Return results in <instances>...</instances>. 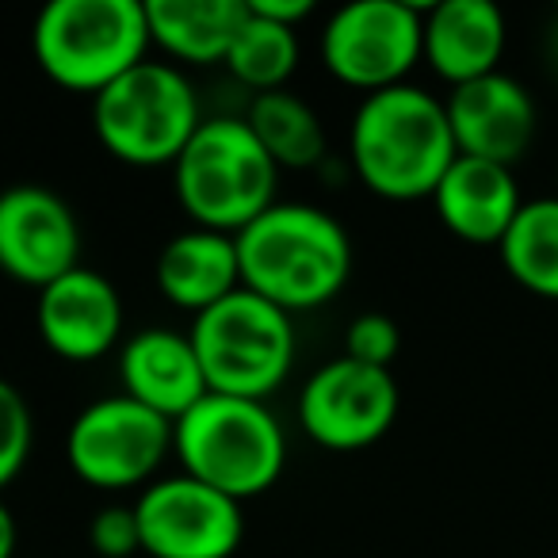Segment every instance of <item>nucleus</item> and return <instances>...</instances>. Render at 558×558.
Returning <instances> with one entry per match:
<instances>
[{
  "mask_svg": "<svg viewBox=\"0 0 558 558\" xmlns=\"http://www.w3.org/2000/svg\"><path fill=\"white\" fill-rule=\"evenodd\" d=\"M172 184L180 207L199 230L238 238L248 222L276 207L279 165L256 142L245 119L215 116L203 119L177 157Z\"/></svg>",
  "mask_w": 558,
  "mask_h": 558,
  "instance_id": "7ed1b4c3",
  "label": "nucleus"
},
{
  "mask_svg": "<svg viewBox=\"0 0 558 558\" xmlns=\"http://www.w3.org/2000/svg\"><path fill=\"white\" fill-rule=\"evenodd\" d=\"M172 451L184 474L233 501H248L279 482L288 436L268 402L207 395L172 425Z\"/></svg>",
  "mask_w": 558,
  "mask_h": 558,
  "instance_id": "20e7f679",
  "label": "nucleus"
},
{
  "mask_svg": "<svg viewBox=\"0 0 558 558\" xmlns=\"http://www.w3.org/2000/svg\"><path fill=\"white\" fill-rule=\"evenodd\" d=\"M241 288L288 314L333 303L349 283L352 241L329 210L276 203L238 233Z\"/></svg>",
  "mask_w": 558,
  "mask_h": 558,
  "instance_id": "f257e3e1",
  "label": "nucleus"
},
{
  "mask_svg": "<svg viewBox=\"0 0 558 558\" xmlns=\"http://www.w3.org/2000/svg\"><path fill=\"white\" fill-rule=\"evenodd\" d=\"M497 248L512 283L558 303V195L527 199Z\"/></svg>",
  "mask_w": 558,
  "mask_h": 558,
  "instance_id": "412c9836",
  "label": "nucleus"
},
{
  "mask_svg": "<svg viewBox=\"0 0 558 558\" xmlns=\"http://www.w3.org/2000/svg\"><path fill=\"white\" fill-rule=\"evenodd\" d=\"M81 226L70 203L43 184L0 192V271L24 288H50L81 268Z\"/></svg>",
  "mask_w": 558,
  "mask_h": 558,
  "instance_id": "f8f14e48",
  "label": "nucleus"
},
{
  "mask_svg": "<svg viewBox=\"0 0 558 558\" xmlns=\"http://www.w3.org/2000/svg\"><path fill=\"white\" fill-rule=\"evenodd\" d=\"M0 558H16V517L0 501Z\"/></svg>",
  "mask_w": 558,
  "mask_h": 558,
  "instance_id": "bb28decb",
  "label": "nucleus"
},
{
  "mask_svg": "<svg viewBox=\"0 0 558 558\" xmlns=\"http://www.w3.org/2000/svg\"><path fill=\"white\" fill-rule=\"evenodd\" d=\"M245 16V0H146L149 39L184 65H222Z\"/></svg>",
  "mask_w": 558,
  "mask_h": 558,
  "instance_id": "6ab92c4d",
  "label": "nucleus"
},
{
  "mask_svg": "<svg viewBox=\"0 0 558 558\" xmlns=\"http://www.w3.org/2000/svg\"><path fill=\"white\" fill-rule=\"evenodd\" d=\"M134 517L149 558H233L245 539L241 501L184 471L149 482L134 501Z\"/></svg>",
  "mask_w": 558,
  "mask_h": 558,
  "instance_id": "9d476101",
  "label": "nucleus"
},
{
  "mask_svg": "<svg viewBox=\"0 0 558 558\" xmlns=\"http://www.w3.org/2000/svg\"><path fill=\"white\" fill-rule=\"evenodd\" d=\"M172 451V421L116 395L85 405L65 436L73 474L93 489H134Z\"/></svg>",
  "mask_w": 558,
  "mask_h": 558,
  "instance_id": "1a4fd4ad",
  "label": "nucleus"
},
{
  "mask_svg": "<svg viewBox=\"0 0 558 558\" xmlns=\"http://www.w3.org/2000/svg\"><path fill=\"white\" fill-rule=\"evenodd\" d=\"M402 390L395 372L367 367L349 356L322 364L299 398V425L329 451H360L395 428Z\"/></svg>",
  "mask_w": 558,
  "mask_h": 558,
  "instance_id": "9b49d317",
  "label": "nucleus"
},
{
  "mask_svg": "<svg viewBox=\"0 0 558 558\" xmlns=\"http://www.w3.org/2000/svg\"><path fill=\"white\" fill-rule=\"evenodd\" d=\"M433 207L459 241L501 245L524 199H520L512 169L478 161V157H456L451 169L444 172L440 187L433 192Z\"/></svg>",
  "mask_w": 558,
  "mask_h": 558,
  "instance_id": "f3484780",
  "label": "nucleus"
},
{
  "mask_svg": "<svg viewBox=\"0 0 558 558\" xmlns=\"http://www.w3.org/2000/svg\"><path fill=\"white\" fill-rule=\"evenodd\" d=\"M146 0H54L32 32L35 62L54 85L100 96L146 62Z\"/></svg>",
  "mask_w": 558,
  "mask_h": 558,
  "instance_id": "39448f33",
  "label": "nucleus"
},
{
  "mask_svg": "<svg viewBox=\"0 0 558 558\" xmlns=\"http://www.w3.org/2000/svg\"><path fill=\"white\" fill-rule=\"evenodd\" d=\"M509 27L494 0H440L425 9V62L451 88L501 73Z\"/></svg>",
  "mask_w": 558,
  "mask_h": 558,
  "instance_id": "dca6fc26",
  "label": "nucleus"
},
{
  "mask_svg": "<svg viewBox=\"0 0 558 558\" xmlns=\"http://www.w3.org/2000/svg\"><path fill=\"white\" fill-rule=\"evenodd\" d=\"M322 62L364 96L405 85L425 62V9L410 0H352L322 32Z\"/></svg>",
  "mask_w": 558,
  "mask_h": 558,
  "instance_id": "6e6552de",
  "label": "nucleus"
},
{
  "mask_svg": "<svg viewBox=\"0 0 558 558\" xmlns=\"http://www.w3.org/2000/svg\"><path fill=\"white\" fill-rule=\"evenodd\" d=\"M123 395L177 425L192 405L210 395L192 337L177 329H142L119 349Z\"/></svg>",
  "mask_w": 558,
  "mask_h": 558,
  "instance_id": "2eb2a0df",
  "label": "nucleus"
},
{
  "mask_svg": "<svg viewBox=\"0 0 558 558\" xmlns=\"http://www.w3.org/2000/svg\"><path fill=\"white\" fill-rule=\"evenodd\" d=\"M88 543L100 558H131L142 550V532L134 505H108L88 524Z\"/></svg>",
  "mask_w": 558,
  "mask_h": 558,
  "instance_id": "393cba45",
  "label": "nucleus"
},
{
  "mask_svg": "<svg viewBox=\"0 0 558 558\" xmlns=\"http://www.w3.org/2000/svg\"><path fill=\"white\" fill-rule=\"evenodd\" d=\"M398 349H402V333H398V326L387 314H360V318H352L349 333H344V356L367 367H387L390 372V364L398 360Z\"/></svg>",
  "mask_w": 558,
  "mask_h": 558,
  "instance_id": "b1692460",
  "label": "nucleus"
},
{
  "mask_svg": "<svg viewBox=\"0 0 558 558\" xmlns=\"http://www.w3.org/2000/svg\"><path fill=\"white\" fill-rule=\"evenodd\" d=\"M157 288L180 311H210L241 288L238 241L230 233L199 230V226L177 233L157 256Z\"/></svg>",
  "mask_w": 558,
  "mask_h": 558,
  "instance_id": "a211bd4d",
  "label": "nucleus"
},
{
  "mask_svg": "<svg viewBox=\"0 0 558 558\" xmlns=\"http://www.w3.org/2000/svg\"><path fill=\"white\" fill-rule=\"evenodd\" d=\"M187 337L210 395L264 402L288 383L295 364L291 314L248 288H238L210 311L195 314Z\"/></svg>",
  "mask_w": 558,
  "mask_h": 558,
  "instance_id": "423d86ee",
  "label": "nucleus"
},
{
  "mask_svg": "<svg viewBox=\"0 0 558 558\" xmlns=\"http://www.w3.org/2000/svg\"><path fill=\"white\" fill-rule=\"evenodd\" d=\"M558 16V12H555ZM550 58L558 62V20H555V27H550Z\"/></svg>",
  "mask_w": 558,
  "mask_h": 558,
  "instance_id": "cd10ccee",
  "label": "nucleus"
},
{
  "mask_svg": "<svg viewBox=\"0 0 558 558\" xmlns=\"http://www.w3.org/2000/svg\"><path fill=\"white\" fill-rule=\"evenodd\" d=\"M555 12H558V9H555Z\"/></svg>",
  "mask_w": 558,
  "mask_h": 558,
  "instance_id": "c85d7f7f",
  "label": "nucleus"
},
{
  "mask_svg": "<svg viewBox=\"0 0 558 558\" xmlns=\"http://www.w3.org/2000/svg\"><path fill=\"white\" fill-rule=\"evenodd\" d=\"M349 157L367 192L395 203L433 199L459 157L444 100L417 85H395L360 100Z\"/></svg>",
  "mask_w": 558,
  "mask_h": 558,
  "instance_id": "f03ea898",
  "label": "nucleus"
},
{
  "mask_svg": "<svg viewBox=\"0 0 558 558\" xmlns=\"http://www.w3.org/2000/svg\"><path fill=\"white\" fill-rule=\"evenodd\" d=\"M35 322L43 344L54 356L70 364H93L108 356L123 337V295L108 276L81 264L39 291Z\"/></svg>",
  "mask_w": 558,
  "mask_h": 558,
  "instance_id": "ddd939ff",
  "label": "nucleus"
},
{
  "mask_svg": "<svg viewBox=\"0 0 558 558\" xmlns=\"http://www.w3.org/2000/svg\"><path fill=\"white\" fill-rule=\"evenodd\" d=\"M444 111L459 157H478L505 169H512L527 154L539 119L532 93L509 73H489L482 81L451 88Z\"/></svg>",
  "mask_w": 558,
  "mask_h": 558,
  "instance_id": "4468645a",
  "label": "nucleus"
},
{
  "mask_svg": "<svg viewBox=\"0 0 558 558\" xmlns=\"http://www.w3.org/2000/svg\"><path fill=\"white\" fill-rule=\"evenodd\" d=\"M222 65L230 70V77L238 85L253 88L256 96L279 93V88L288 85L291 73L299 70V32L295 27L271 24V20L256 16L248 9L245 24H241Z\"/></svg>",
  "mask_w": 558,
  "mask_h": 558,
  "instance_id": "4be33fe9",
  "label": "nucleus"
},
{
  "mask_svg": "<svg viewBox=\"0 0 558 558\" xmlns=\"http://www.w3.org/2000/svg\"><path fill=\"white\" fill-rule=\"evenodd\" d=\"M199 100L192 81L169 62H142L93 96V126L100 146L134 169L177 165L199 131Z\"/></svg>",
  "mask_w": 558,
  "mask_h": 558,
  "instance_id": "0eeeda50",
  "label": "nucleus"
},
{
  "mask_svg": "<svg viewBox=\"0 0 558 558\" xmlns=\"http://www.w3.org/2000/svg\"><path fill=\"white\" fill-rule=\"evenodd\" d=\"M32 444H35L32 405H27V398L9 379H0V489L24 471L27 456H32Z\"/></svg>",
  "mask_w": 558,
  "mask_h": 558,
  "instance_id": "5701e85b",
  "label": "nucleus"
},
{
  "mask_svg": "<svg viewBox=\"0 0 558 558\" xmlns=\"http://www.w3.org/2000/svg\"><path fill=\"white\" fill-rule=\"evenodd\" d=\"M555 195H558V192H555Z\"/></svg>",
  "mask_w": 558,
  "mask_h": 558,
  "instance_id": "c756f323",
  "label": "nucleus"
},
{
  "mask_svg": "<svg viewBox=\"0 0 558 558\" xmlns=\"http://www.w3.org/2000/svg\"><path fill=\"white\" fill-rule=\"evenodd\" d=\"M245 4L256 16L271 20V24H283V27H299L314 12L311 0H245Z\"/></svg>",
  "mask_w": 558,
  "mask_h": 558,
  "instance_id": "a878e982",
  "label": "nucleus"
},
{
  "mask_svg": "<svg viewBox=\"0 0 558 558\" xmlns=\"http://www.w3.org/2000/svg\"><path fill=\"white\" fill-rule=\"evenodd\" d=\"M245 123L279 169H314L326 161V126L318 111L288 88L253 96Z\"/></svg>",
  "mask_w": 558,
  "mask_h": 558,
  "instance_id": "aec40b11",
  "label": "nucleus"
}]
</instances>
